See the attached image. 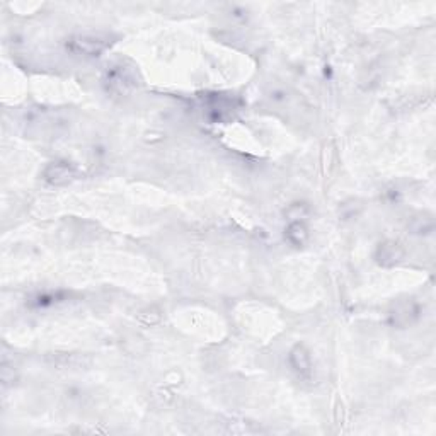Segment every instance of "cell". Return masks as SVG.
I'll return each instance as SVG.
<instances>
[{"label":"cell","instance_id":"obj_7","mask_svg":"<svg viewBox=\"0 0 436 436\" xmlns=\"http://www.w3.org/2000/svg\"><path fill=\"white\" fill-rule=\"evenodd\" d=\"M409 227L414 230V233H430V232H433L435 222H433V218H431V215H419L411 220Z\"/></svg>","mask_w":436,"mask_h":436},{"label":"cell","instance_id":"obj_9","mask_svg":"<svg viewBox=\"0 0 436 436\" xmlns=\"http://www.w3.org/2000/svg\"><path fill=\"white\" fill-rule=\"evenodd\" d=\"M307 212H309V208H307L305 203H293L290 205L288 210H286V215L290 217V222L302 220V218L307 215Z\"/></svg>","mask_w":436,"mask_h":436},{"label":"cell","instance_id":"obj_1","mask_svg":"<svg viewBox=\"0 0 436 436\" xmlns=\"http://www.w3.org/2000/svg\"><path fill=\"white\" fill-rule=\"evenodd\" d=\"M109 46V39L104 36L96 34H79L70 38L67 43V50L74 55L82 56H99L103 51H106Z\"/></svg>","mask_w":436,"mask_h":436},{"label":"cell","instance_id":"obj_8","mask_svg":"<svg viewBox=\"0 0 436 436\" xmlns=\"http://www.w3.org/2000/svg\"><path fill=\"white\" fill-rule=\"evenodd\" d=\"M139 321L145 326H153L157 324V322H160V312L157 309H147L139 314Z\"/></svg>","mask_w":436,"mask_h":436},{"label":"cell","instance_id":"obj_5","mask_svg":"<svg viewBox=\"0 0 436 436\" xmlns=\"http://www.w3.org/2000/svg\"><path fill=\"white\" fill-rule=\"evenodd\" d=\"M288 363L292 370L300 377H310L312 373V354L305 345H295L288 353Z\"/></svg>","mask_w":436,"mask_h":436},{"label":"cell","instance_id":"obj_2","mask_svg":"<svg viewBox=\"0 0 436 436\" xmlns=\"http://www.w3.org/2000/svg\"><path fill=\"white\" fill-rule=\"evenodd\" d=\"M421 316V307L413 298H407V300L397 302L389 312V322L394 327H404L411 326L413 322H416Z\"/></svg>","mask_w":436,"mask_h":436},{"label":"cell","instance_id":"obj_3","mask_svg":"<svg viewBox=\"0 0 436 436\" xmlns=\"http://www.w3.org/2000/svg\"><path fill=\"white\" fill-rule=\"evenodd\" d=\"M77 177V169L74 164L67 160H56L46 165L43 171V179L51 186H65Z\"/></svg>","mask_w":436,"mask_h":436},{"label":"cell","instance_id":"obj_4","mask_svg":"<svg viewBox=\"0 0 436 436\" xmlns=\"http://www.w3.org/2000/svg\"><path fill=\"white\" fill-rule=\"evenodd\" d=\"M404 248L399 242L395 241H383L377 245V251H375V261L378 266L383 268H392L397 262L402 261L404 257Z\"/></svg>","mask_w":436,"mask_h":436},{"label":"cell","instance_id":"obj_6","mask_svg":"<svg viewBox=\"0 0 436 436\" xmlns=\"http://www.w3.org/2000/svg\"><path fill=\"white\" fill-rule=\"evenodd\" d=\"M310 232L304 220H292L288 222L285 229V239L293 248H304L309 242Z\"/></svg>","mask_w":436,"mask_h":436}]
</instances>
